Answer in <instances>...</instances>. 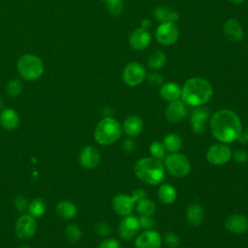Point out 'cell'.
<instances>
[{
  "label": "cell",
  "instance_id": "cell-1",
  "mask_svg": "<svg viewBox=\"0 0 248 248\" xmlns=\"http://www.w3.org/2000/svg\"><path fill=\"white\" fill-rule=\"evenodd\" d=\"M209 125L213 137L223 143L232 142L242 134L240 118L231 109L217 110L211 117Z\"/></svg>",
  "mask_w": 248,
  "mask_h": 248
},
{
  "label": "cell",
  "instance_id": "cell-2",
  "mask_svg": "<svg viewBox=\"0 0 248 248\" xmlns=\"http://www.w3.org/2000/svg\"><path fill=\"white\" fill-rule=\"evenodd\" d=\"M213 88L210 82L202 78H191L181 88V99L185 105L200 107L210 100Z\"/></svg>",
  "mask_w": 248,
  "mask_h": 248
},
{
  "label": "cell",
  "instance_id": "cell-3",
  "mask_svg": "<svg viewBox=\"0 0 248 248\" xmlns=\"http://www.w3.org/2000/svg\"><path fill=\"white\" fill-rule=\"evenodd\" d=\"M135 173L139 179L150 185H157L165 178V166L154 157L140 159L135 165Z\"/></svg>",
  "mask_w": 248,
  "mask_h": 248
},
{
  "label": "cell",
  "instance_id": "cell-4",
  "mask_svg": "<svg viewBox=\"0 0 248 248\" xmlns=\"http://www.w3.org/2000/svg\"><path fill=\"white\" fill-rule=\"evenodd\" d=\"M122 128L112 117L103 118L94 130V139L101 145H108L119 140Z\"/></svg>",
  "mask_w": 248,
  "mask_h": 248
},
{
  "label": "cell",
  "instance_id": "cell-5",
  "mask_svg": "<svg viewBox=\"0 0 248 248\" xmlns=\"http://www.w3.org/2000/svg\"><path fill=\"white\" fill-rule=\"evenodd\" d=\"M44 69L42 59L34 54H23L17 61L18 73L26 80L38 79L43 75Z\"/></svg>",
  "mask_w": 248,
  "mask_h": 248
},
{
  "label": "cell",
  "instance_id": "cell-6",
  "mask_svg": "<svg viewBox=\"0 0 248 248\" xmlns=\"http://www.w3.org/2000/svg\"><path fill=\"white\" fill-rule=\"evenodd\" d=\"M165 169L175 177H185L191 170L188 158L181 153H171L165 159Z\"/></svg>",
  "mask_w": 248,
  "mask_h": 248
},
{
  "label": "cell",
  "instance_id": "cell-7",
  "mask_svg": "<svg viewBox=\"0 0 248 248\" xmlns=\"http://www.w3.org/2000/svg\"><path fill=\"white\" fill-rule=\"evenodd\" d=\"M146 78V71L139 62H130L128 63L122 72L123 81L131 87L140 85L144 78Z\"/></svg>",
  "mask_w": 248,
  "mask_h": 248
},
{
  "label": "cell",
  "instance_id": "cell-8",
  "mask_svg": "<svg viewBox=\"0 0 248 248\" xmlns=\"http://www.w3.org/2000/svg\"><path fill=\"white\" fill-rule=\"evenodd\" d=\"M179 37V29L174 22H162L155 30L157 42L165 46L174 44Z\"/></svg>",
  "mask_w": 248,
  "mask_h": 248
},
{
  "label": "cell",
  "instance_id": "cell-9",
  "mask_svg": "<svg viewBox=\"0 0 248 248\" xmlns=\"http://www.w3.org/2000/svg\"><path fill=\"white\" fill-rule=\"evenodd\" d=\"M232 149L225 143H216L211 145L206 151V160L215 166L224 165L232 158Z\"/></svg>",
  "mask_w": 248,
  "mask_h": 248
},
{
  "label": "cell",
  "instance_id": "cell-10",
  "mask_svg": "<svg viewBox=\"0 0 248 248\" xmlns=\"http://www.w3.org/2000/svg\"><path fill=\"white\" fill-rule=\"evenodd\" d=\"M37 223L30 214H22L16 222L15 231L19 239H30L36 232Z\"/></svg>",
  "mask_w": 248,
  "mask_h": 248
},
{
  "label": "cell",
  "instance_id": "cell-11",
  "mask_svg": "<svg viewBox=\"0 0 248 248\" xmlns=\"http://www.w3.org/2000/svg\"><path fill=\"white\" fill-rule=\"evenodd\" d=\"M101 155L99 150L93 145L83 147L79 153L78 161L82 168L87 170L95 169L100 163Z\"/></svg>",
  "mask_w": 248,
  "mask_h": 248
},
{
  "label": "cell",
  "instance_id": "cell-12",
  "mask_svg": "<svg viewBox=\"0 0 248 248\" xmlns=\"http://www.w3.org/2000/svg\"><path fill=\"white\" fill-rule=\"evenodd\" d=\"M140 229V226L139 219L137 217L128 215V216H125L124 219L120 222L118 232L122 239L130 240L137 235Z\"/></svg>",
  "mask_w": 248,
  "mask_h": 248
},
{
  "label": "cell",
  "instance_id": "cell-13",
  "mask_svg": "<svg viewBox=\"0 0 248 248\" xmlns=\"http://www.w3.org/2000/svg\"><path fill=\"white\" fill-rule=\"evenodd\" d=\"M150 43H151L150 32L141 27L135 29L129 37L130 46L135 50H143L148 47Z\"/></svg>",
  "mask_w": 248,
  "mask_h": 248
},
{
  "label": "cell",
  "instance_id": "cell-14",
  "mask_svg": "<svg viewBox=\"0 0 248 248\" xmlns=\"http://www.w3.org/2000/svg\"><path fill=\"white\" fill-rule=\"evenodd\" d=\"M162 243L161 235L154 230H147L140 233L135 241L136 248H160Z\"/></svg>",
  "mask_w": 248,
  "mask_h": 248
},
{
  "label": "cell",
  "instance_id": "cell-15",
  "mask_svg": "<svg viewBox=\"0 0 248 248\" xmlns=\"http://www.w3.org/2000/svg\"><path fill=\"white\" fill-rule=\"evenodd\" d=\"M135 201L126 194H117L112 199V207L114 211L120 216L130 215L135 208Z\"/></svg>",
  "mask_w": 248,
  "mask_h": 248
},
{
  "label": "cell",
  "instance_id": "cell-16",
  "mask_svg": "<svg viewBox=\"0 0 248 248\" xmlns=\"http://www.w3.org/2000/svg\"><path fill=\"white\" fill-rule=\"evenodd\" d=\"M187 116V108L182 100L170 102L166 108V118L170 123H178Z\"/></svg>",
  "mask_w": 248,
  "mask_h": 248
},
{
  "label": "cell",
  "instance_id": "cell-17",
  "mask_svg": "<svg viewBox=\"0 0 248 248\" xmlns=\"http://www.w3.org/2000/svg\"><path fill=\"white\" fill-rule=\"evenodd\" d=\"M223 33L226 38L232 43H239L244 38V31L238 20L230 18L223 25Z\"/></svg>",
  "mask_w": 248,
  "mask_h": 248
},
{
  "label": "cell",
  "instance_id": "cell-18",
  "mask_svg": "<svg viewBox=\"0 0 248 248\" xmlns=\"http://www.w3.org/2000/svg\"><path fill=\"white\" fill-rule=\"evenodd\" d=\"M225 227L233 233H243L248 230V219L243 214L234 213L226 219Z\"/></svg>",
  "mask_w": 248,
  "mask_h": 248
},
{
  "label": "cell",
  "instance_id": "cell-19",
  "mask_svg": "<svg viewBox=\"0 0 248 248\" xmlns=\"http://www.w3.org/2000/svg\"><path fill=\"white\" fill-rule=\"evenodd\" d=\"M208 118H209V110L206 108L198 107L196 109L193 110L191 114L190 122H191L192 130L197 134L202 133Z\"/></svg>",
  "mask_w": 248,
  "mask_h": 248
},
{
  "label": "cell",
  "instance_id": "cell-20",
  "mask_svg": "<svg viewBox=\"0 0 248 248\" xmlns=\"http://www.w3.org/2000/svg\"><path fill=\"white\" fill-rule=\"evenodd\" d=\"M142 129L143 122L141 118L138 115H130L124 120L123 130L125 134L130 138L139 136L142 132Z\"/></svg>",
  "mask_w": 248,
  "mask_h": 248
},
{
  "label": "cell",
  "instance_id": "cell-21",
  "mask_svg": "<svg viewBox=\"0 0 248 248\" xmlns=\"http://www.w3.org/2000/svg\"><path fill=\"white\" fill-rule=\"evenodd\" d=\"M0 124L8 131H13L18 127L19 116L13 108H5L0 113Z\"/></svg>",
  "mask_w": 248,
  "mask_h": 248
},
{
  "label": "cell",
  "instance_id": "cell-22",
  "mask_svg": "<svg viewBox=\"0 0 248 248\" xmlns=\"http://www.w3.org/2000/svg\"><path fill=\"white\" fill-rule=\"evenodd\" d=\"M205 216L203 207L198 203L190 204L186 209V219L192 226H200Z\"/></svg>",
  "mask_w": 248,
  "mask_h": 248
},
{
  "label": "cell",
  "instance_id": "cell-23",
  "mask_svg": "<svg viewBox=\"0 0 248 248\" xmlns=\"http://www.w3.org/2000/svg\"><path fill=\"white\" fill-rule=\"evenodd\" d=\"M154 17L159 22H176L179 19V15L176 11L167 6H159L154 10Z\"/></svg>",
  "mask_w": 248,
  "mask_h": 248
},
{
  "label": "cell",
  "instance_id": "cell-24",
  "mask_svg": "<svg viewBox=\"0 0 248 248\" xmlns=\"http://www.w3.org/2000/svg\"><path fill=\"white\" fill-rule=\"evenodd\" d=\"M160 96L168 101H175L181 97V87L172 81L163 83L160 87Z\"/></svg>",
  "mask_w": 248,
  "mask_h": 248
},
{
  "label": "cell",
  "instance_id": "cell-25",
  "mask_svg": "<svg viewBox=\"0 0 248 248\" xmlns=\"http://www.w3.org/2000/svg\"><path fill=\"white\" fill-rule=\"evenodd\" d=\"M56 213L64 220H71L77 216L78 209L74 202L70 201H61L56 205Z\"/></svg>",
  "mask_w": 248,
  "mask_h": 248
},
{
  "label": "cell",
  "instance_id": "cell-26",
  "mask_svg": "<svg viewBox=\"0 0 248 248\" xmlns=\"http://www.w3.org/2000/svg\"><path fill=\"white\" fill-rule=\"evenodd\" d=\"M158 198L164 204H170L176 199V191L173 186L169 183H164L158 190Z\"/></svg>",
  "mask_w": 248,
  "mask_h": 248
},
{
  "label": "cell",
  "instance_id": "cell-27",
  "mask_svg": "<svg viewBox=\"0 0 248 248\" xmlns=\"http://www.w3.org/2000/svg\"><path fill=\"white\" fill-rule=\"evenodd\" d=\"M163 144L166 150L170 153H176L180 150L182 146V140L178 135L170 133L164 138Z\"/></svg>",
  "mask_w": 248,
  "mask_h": 248
},
{
  "label": "cell",
  "instance_id": "cell-28",
  "mask_svg": "<svg viewBox=\"0 0 248 248\" xmlns=\"http://www.w3.org/2000/svg\"><path fill=\"white\" fill-rule=\"evenodd\" d=\"M167 61V56L164 51L156 50L154 51L147 60V67L150 70H158L161 69Z\"/></svg>",
  "mask_w": 248,
  "mask_h": 248
},
{
  "label": "cell",
  "instance_id": "cell-29",
  "mask_svg": "<svg viewBox=\"0 0 248 248\" xmlns=\"http://www.w3.org/2000/svg\"><path fill=\"white\" fill-rule=\"evenodd\" d=\"M28 212L31 216L35 217H42L46 211V205L44 200L37 198L31 201L30 203H28Z\"/></svg>",
  "mask_w": 248,
  "mask_h": 248
},
{
  "label": "cell",
  "instance_id": "cell-30",
  "mask_svg": "<svg viewBox=\"0 0 248 248\" xmlns=\"http://www.w3.org/2000/svg\"><path fill=\"white\" fill-rule=\"evenodd\" d=\"M155 203L146 198L137 202V211L140 216H152L155 213Z\"/></svg>",
  "mask_w": 248,
  "mask_h": 248
},
{
  "label": "cell",
  "instance_id": "cell-31",
  "mask_svg": "<svg viewBox=\"0 0 248 248\" xmlns=\"http://www.w3.org/2000/svg\"><path fill=\"white\" fill-rule=\"evenodd\" d=\"M108 9V12L112 16H118L123 11V1L122 0H102Z\"/></svg>",
  "mask_w": 248,
  "mask_h": 248
},
{
  "label": "cell",
  "instance_id": "cell-32",
  "mask_svg": "<svg viewBox=\"0 0 248 248\" xmlns=\"http://www.w3.org/2000/svg\"><path fill=\"white\" fill-rule=\"evenodd\" d=\"M65 236L66 238L72 242L75 243L77 241H78L81 237V231L78 228V226L75 225V224H71L68 225L65 229Z\"/></svg>",
  "mask_w": 248,
  "mask_h": 248
},
{
  "label": "cell",
  "instance_id": "cell-33",
  "mask_svg": "<svg viewBox=\"0 0 248 248\" xmlns=\"http://www.w3.org/2000/svg\"><path fill=\"white\" fill-rule=\"evenodd\" d=\"M149 151H150L152 157L159 159V160L164 159L166 156V148H165L163 142L158 141V140H155L150 144Z\"/></svg>",
  "mask_w": 248,
  "mask_h": 248
},
{
  "label": "cell",
  "instance_id": "cell-34",
  "mask_svg": "<svg viewBox=\"0 0 248 248\" xmlns=\"http://www.w3.org/2000/svg\"><path fill=\"white\" fill-rule=\"evenodd\" d=\"M6 91L11 97L18 96L22 91V83L19 79H12L8 82Z\"/></svg>",
  "mask_w": 248,
  "mask_h": 248
},
{
  "label": "cell",
  "instance_id": "cell-35",
  "mask_svg": "<svg viewBox=\"0 0 248 248\" xmlns=\"http://www.w3.org/2000/svg\"><path fill=\"white\" fill-rule=\"evenodd\" d=\"M165 242L170 248H176L179 246L180 239L177 234L173 232H168L165 234Z\"/></svg>",
  "mask_w": 248,
  "mask_h": 248
},
{
  "label": "cell",
  "instance_id": "cell-36",
  "mask_svg": "<svg viewBox=\"0 0 248 248\" xmlns=\"http://www.w3.org/2000/svg\"><path fill=\"white\" fill-rule=\"evenodd\" d=\"M95 231L99 235H102V236H108L111 233V228L106 222L97 223L95 226Z\"/></svg>",
  "mask_w": 248,
  "mask_h": 248
},
{
  "label": "cell",
  "instance_id": "cell-37",
  "mask_svg": "<svg viewBox=\"0 0 248 248\" xmlns=\"http://www.w3.org/2000/svg\"><path fill=\"white\" fill-rule=\"evenodd\" d=\"M139 221L140 228L144 229L145 231L152 230L155 226V222L153 219H151V216H140Z\"/></svg>",
  "mask_w": 248,
  "mask_h": 248
},
{
  "label": "cell",
  "instance_id": "cell-38",
  "mask_svg": "<svg viewBox=\"0 0 248 248\" xmlns=\"http://www.w3.org/2000/svg\"><path fill=\"white\" fill-rule=\"evenodd\" d=\"M147 80L152 86H161L164 83L163 77L158 73H150L147 75Z\"/></svg>",
  "mask_w": 248,
  "mask_h": 248
},
{
  "label": "cell",
  "instance_id": "cell-39",
  "mask_svg": "<svg viewBox=\"0 0 248 248\" xmlns=\"http://www.w3.org/2000/svg\"><path fill=\"white\" fill-rule=\"evenodd\" d=\"M98 248H121V245L115 238H106L99 244Z\"/></svg>",
  "mask_w": 248,
  "mask_h": 248
},
{
  "label": "cell",
  "instance_id": "cell-40",
  "mask_svg": "<svg viewBox=\"0 0 248 248\" xmlns=\"http://www.w3.org/2000/svg\"><path fill=\"white\" fill-rule=\"evenodd\" d=\"M15 205L21 212H23V211L28 209V202H27L26 199L24 197H22V196H18V197L16 198Z\"/></svg>",
  "mask_w": 248,
  "mask_h": 248
},
{
  "label": "cell",
  "instance_id": "cell-41",
  "mask_svg": "<svg viewBox=\"0 0 248 248\" xmlns=\"http://www.w3.org/2000/svg\"><path fill=\"white\" fill-rule=\"evenodd\" d=\"M232 156L233 157V159H234L235 162L240 163V164L245 163V162L248 160V154H247V152H245L244 150H241V149L235 151Z\"/></svg>",
  "mask_w": 248,
  "mask_h": 248
},
{
  "label": "cell",
  "instance_id": "cell-42",
  "mask_svg": "<svg viewBox=\"0 0 248 248\" xmlns=\"http://www.w3.org/2000/svg\"><path fill=\"white\" fill-rule=\"evenodd\" d=\"M131 197L133 198V200L135 201V202H140V200L142 199H145L146 198V192L140 188H138V189H135L131 195Z\"/></svg>",
  "mask_w": 248,
  "mask_h": 248
},
{
  "label": "cell",
  "instance_id": "cell-43",
  "mask_svg": "<svg viewBox=\"0 0 248 248\" xmlns=\"http://www.w3.org/2000/svg\"><path fill=\"white\" fill-rule=\"evenodd\" d=\"M135 146H136L135 141L131 138L126 139L123 142V149L126 153H131L135 149Z\"/></svg>",
  "mask_w": 248,
  "mask_h": 248
},
{
  "label": "cell",
  "instance_id": "cell-44",
  "mask_svg": "<svg viewBox=\"0 0 248 248\" xmlns=\"http://www.w3.org/2000/svg\"><path fill=\"white\" fill-rule=\"evenodd\" d=\"M151 26V20L149 18H143L140 22V27L143 28V29H146V30H149Z\"/></svg>",
  "mask_w": 248,
  "mask_h": 248
},
{
  "label": "cell",
  "instance_id": "cell-45",
  "mask_svg": "<svg viewBox=\"0 0 248 248\" xmlns=\"http://www.w3.org/2000/svg\"><path fill=\"white\" fill-rule=\"evenodd\" d=\"M238 140L242 143H247L248 142V129L243 134L240 135V137L238 138Z\"/></svg>",
  "mask_w": 248,
  "mask_h": 248
},
{
  "label": "cell",
  "instance_id": "cell-46",
  "mask_svg": "<svg viewBox=\"0 0 248 248\" xmlns=\"http://www.w3.org/2000/svg\"><path fill=\"white\" fill-rule=\"evenodd\" d=\"M231 3H233V4H241L243 3L245 0H229Z\"/></svg>",
  "mask_w": 248,
  "mask_h": 248
},
{
  "label": "cell",
  "instance_id": "cell-47",
  "mask_svg": "<svg viewBox=\"0 0 248 248\" xmlns=\"http://www.w3.org/2000/svg\"><path fill=\"white\" fill-rule=\"evenodd\" d=\"M18 248H30V247H27V246H20V247H18Z\"/></svg>",
  "mask_w": 248,
  "mask_h": 248
}]
</instances>
